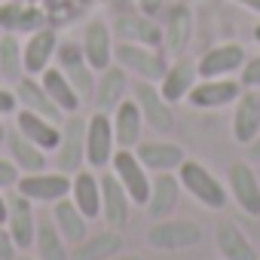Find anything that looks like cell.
Masks as SVG:
<instances>
[{"label":"cell","mask_w":260,"mask_h":260,"mask_svg":"<svg viewBox=\"0 0 260 260\" xmlns=\"http://www.w3.org/2000/svg\"><path fill=\"white\" fill-rule=\"evenodd\" d=\"M196 80H199L196 61L178 58L175 64L166 68V74H162V80H159L156 86H159V92H162V98H166L169 104H181V101H187V95H190V89H193Z\"/></svg>","instance_id":"obj_24"},{"label":"cell","mask_w":260,"mask_h":260,"mask_svg":"<svg viewBox=\"0 0 260 260\" xmlns=\"http://www.w3.org/2000/svg\"><path fill=\"white\" fill-rule=\"evenodd\" d=\"M113 34L125 43H141V46H162V28L153 22V16H119L113 25Z\"/></svg>","instance_id":"obj_28"},{"label":"cell","mask_w":260,"mask_h":260,"mask_svg":"<svg viewBox=\"0 0 260 260\" xmlns=\"http://www.w3.org/2000/svg\"><path fill=\"white\" fill-rule=\"evenodd\" d=\"M13 92H16V98H19V107L34 110V113H40V116H46V119H52V122H61V119H64V113L55 107V101H52L49 92L43 89L40 77H28V74H25L19 83H13Z\"/></svg>","instance_id":"obj_23"},{"label":"cell","mask_w":260,"mask_h":260,"mask_svg":"<svg viewBox=\"0 0 260 260\" xmlns=\"http://www.w3.org/2000/svg\"><path fill=\"white\" fill-rule=\"evenodd\" d=\"M226 190L248 217H260V178L251 162H233L226 169Z\"/></svg>","instance_id":"obj_10"},{"label":"cell","mask_w":260,"mask_h":260,"mask_svg":"<svg viewBox=\"0 0 260 260\" xmlns=\"http://www.w3.org/2000/svg\"><path fill=\"white\" fill-rule=\"evenodd\" d=\"M55 49H58V34H55L49 25L31 31L28 40L22 43V64H25V74H28V77H40V74L52 64Z\"/></svg>","instance_id":"obj_13"},{"label":"cell","mask_w":260,"mask_h":260,"mask_svg":"<svg viewBox=\"0 0 260 260\" xmlns=\"http://www.w3.org/2000/svg\"><path fill=\"white\" fill-rule=\"evenodd\" d=\"M199 242H202V226L184 217H162L153 220V226L147 230V245L156 251H187L196 248Z\"/></svg>","instance_id":"obj_5"},{"label":"cell","mask_w":260,"mask_h":260,"mask_svg":"<svg viewBox=\"0 0 260 260\" xmlns=\"http://www.w3.org/2000/svg\"><path fill=\"white\" fill-rule=\"evenodd\" d=\"M162 7H166V0H138V10H141L144 16H156Z\"/></svg>","instance_id":"obj_40"},{"label":"cell","mask_w":260,"mask_h":260,"mask_svg":"<svg viewBox=\"0 0 260 260\" xmlns=\"http://www.w3.org/2000/svg\"><path fill=\"white\" fill-rule=\"evenodd\" d=\"M239 83H242V89H260V52L254 58H245V64L239 71Z\"/></svg>","instance_id":"obj_36"},{"label":"cell","mask_w":260,"mask_h":260,"mask_svg":"<svg viewBox=\"0 0 260 260\" xmlns=\"http://www.w3.org/2000/svg\"><path fill=\"white\" fill-rule=\"evenodd\" d=\"M7 230L16 242L19 251L34 248V233H37V217H34V202L22 196L19 190H10V214H7Z\"/></svg>","instance_id":"obj_16"},{"label":"cell","mask_w":260,"mask_h":260,"mask_svg":"<svg viewBox=\"0 0 260 260\" xmlns=\"http://www.w3.org/2000/svg\"><path fill=\"white\" fill-rule=\"evenodd\" d=\"M34 251H37V260H71V248H68L64 236L55 230V223L49 217L46 220H37Z\"/></svg>","instance_id":"obj_33"},{"label":"cell","mask_w":260,"mask_h":260,"mask_svg":"<svg viewBox=\"0 0 260 260\" xmlns=\"http://www.w3.org/2000/svg\"><path fill=\"white\" fill-rule=\"evenodd\" d=\"M77 4H83V7H86V4H92V0H77Z\"/></svg>","instance_id":"obj_48"},{"label":"cell","mask_w":260,"mask_h":260,"mask_svg":"<svg viewBox=\"0 0 260 260\" xmlns=\"http://www.w3.org/2000/svg\"><path fill=\"white\" fill-rule=\"evenodd\" d=\"M19 178H22V172H19V166L10 159V156H0V190H16V184H19Z\"/></svg>","instance_id":"obj_37"},{"label":"cell","mask_w":260,"mask_h":260,"mask_svg":"<svg viewBox=\"0 0 260 260\" xmlns=\"http://www.w3.org/2000/svg\"><path fill=\"white\" fill-rule=\"evenodd\" d=\"M110 260H144L141 254H128V251H119V254H113Z\"/></svg>","instance_id":"obj_44"},{"label":"cell","mask_w":260,"mask_h":260,"mask_svg":"<svg viewBox=\"0 0 260 260\" xmlns=\"http://www.w3.org/2000/svg\"><path fill=\"white\" fill-rule=\"evenodd\" d=\"M52 156H55L52 159L55 169L64 175H74L86 166V119L80 113H68L61 119V138Z\"/></svg>","instance_id":"obj_3"},{"label":"cell","mask_w":260,"mask_h":260,"mask_svg":"<svg viewBox=\"0 0 260 260\" xmlns=\"http://www.w3.org/2000/svg\"><path fill=\"white\" fill-rule=\"evenodd\" d=\"M7 135H10V128L4 125V116H0V144H7Z\"/></svg>","instance_id":"obj_45"},{"label":"cell","mask_w":260,"mask_h":260,"mask_svg":"<svg viewBox=\"0 0 260 260\" xmlns=\"http://www.w3.org/2000/svg\"><path fill=\"white\" fill-rule=\"evenodd\" d=\"M25 77L22 64V40L16 34H0V80L19 83Z\"/></svg>","instance_id":"obj_34"},{"label":"cell","mask_w":260,"mask_h":260,"mask_svg":"<svg viewBox=\"0 0 260 260\" xmlns=\"http://www.w3.org/2000/svg\"><path fill=\"white\" fill-rule=\"evenodd\" d=\"M116 153V138H113V122L110 113L95 110L86 119V166L89 169H110V159Z\"/></svg>","instance_id":"obj_8"},{"label":"cell","mask_w":260,"mask_h":260,"mask_svg":"<svg viewBox=\"0 0 260 260\" xmlns=\"http://www.w3.org/2000/svg\"><path fill=\"white\" fill-rule=\"evenodd\" d=\"M245 46L239 43H220V46H211L199 61H196V71L199 77H236L245 64Z\"/></svg>","instance_id":"obj_19"},{"label":"cell","mask_w":260,"mask_h":260,"mask_svg":"<svg viewBox=\"0 0 260 260\" xmlns=\"http://www.w3.org/2000/svg\"><path fill=\"white\" fill-rule=\"evenodd\" d=\"M110 172H113L116 181L125 187V193H128V199H132V205H138V208L147 205L153 178H150V169L135 156V150H122V147H116V153H113V159H110Z\"/></svg>","instance_id":"obj_4"},{"label":"cell","mask_w":260,"mask_h":260,"mask_svg":"<svg viewBox=\"0 0 260 260\" xmlns=\"http://www.w3.org/2000/svg\"><path fill=\"white\" fill-rule=\"evenodd\" d=\"M7 153H10V159L19 166L22 175L49 169V153H46L43 147H37L34 141H28V138L19 132V128H13V132L7 135Z\"/></svg>","instance_id":"obj_29"},{"label":"cell","mask_w":260,"mask_h":260,"mask_svg":"<svg viewBox=\"0 0 260 260\" xmlns=\"http://www.w3.org/2000/svg\"><path fill=\"white\" fill-rule=\"evenodd\" d=\"M214 245L220 251L223 260H260L257 248L251 245V239L242 233L239 223L233 220H220L217 230H214Z\"/></svg>","instance_id":"obj_27"},{"label":"cell","mask_w":260,"mask_h":260,"mask_svg":"<svg viewBox=\"0 0 260 260\" xmlns=\"http://www.w3.org/2000/svg\"><path fill=\"white\" fill-rule=\"evenodd\" d=\"M16 190L22 196H28L31 202H58L64 196H71V175L58 172V169H43V172H31V175H22Z\"/></svg>","instance_id":"obj_9"},{"label":"cell","mask_w":260,"mask_h":260,"mask_svg":"<svg viewBox=\"0 0 260 260\" xmlns=\"http://www.w3.org/2000/svg\"><path fill=\"white\" fill-rule=\"evenodd\" d=\"M40 83H43V89L49 92V98L55 101V107L68 116V113H80V104H83V98L77 95V89L71 86V80L64 77V71L58 68V64H49L43 74H40Z\"/></svg>","instance_id":"obj_31"},{"label":"cell","mask_w":260,"mask_h":260,"mask_svg":"<svg viewBox=\"0 0 260 260\" xmlns=\"http://www.w3.org/2000/svg\"><path fill=\"white\" fill-rule=\"evenodd\" d=\"M16 254H19V248H16V242H13L7 223H0V260H16Z\"/></svg>","instance_id":"obj_38"},{"label":"cell","mask_w":260,"mask_h":260,"mask_svg":"<svg viewBox=\"0 0 260 260\" xmlns=\"http://www.w3.org/2000/svg\"><path fill=\"white\" fill-rule=\"evenodd\" d=\"M22 10H25L22 0H4V4H0V31L4 34H19Z\"/></svg>","instance_id":"obj_35"},{"label":"cell","mask_w":260,"mask_h":260,"mask_svg":"<svg viewBox=\"0 0 260 260\" xmlns=\"http://www.w3.org/2000/svg\"><path fill=\"white\" fill-rule=\"evenodd\" d=\"M113 61L125 71V74H135L138 80H150V83H159L162 74H166V61L162 55L153 49V46H141V43H125L119 40L113 46Z\"/></svg>","instance_id":"obj_6"},{"label":"cell","mask_w":260,"mask_h":260,"mask_svg":"<svg viewBox=\"0 0 260 260\" xmlns=\"http://www.w3.org/2000/svg\"><path fill=\"white\" fill-rule=\"evenodd\" d=\"M71 202L89 220L101 217V181L92 169H80V172L71 175Z\"/></svg>","instance_id":"obj_25"},{"label":"cell","mask_w":260,"mask_h":260,"mask_svg":"<svg viewBox=\"0 0 260 260\" xmlns=\"http://www.w3.org/2000/svg\"><path fill=\"white\" fill-rule=\"evenodd\" d=\"M128 92H132V101L138 104V110L144 116V125L150 128V132L172 135V128H175V104H169L162 98L159 86L150 83V80H138Z\"/></svg>","instance_id":"obj_2"},{"label":"cell","mask_w":260,"mask_h":260,"mask_svg":"<svg viewBox=\"0 0 260 260\" xmlns=\"http://www.w3.org/2000/svg\"><path fill=\"white\" fill-rule=\"evenodd\" d=\"M7 214H10V193L0 190V223H7Z\"/></svg>","instance_id":"obj_42"},{"label":"cell","mask_w":260,"mask_h":260,"mask_svg":"<svg viewBox=\"0 0 260 260\" xmlns=\"http://www.w3.org/2000/svg\"><path fill=\"white\" fill-rule=\"evenodd\" d=\"M239 7H245V10H251V13H257L260 16V0H236Z\"/></svg>","instance_id":"obj_43"},{"label":"cell","mask_w":260,"mask_h":260,"mask_svg":"<svg viewBox=\"0 0 260 260\" xmlns=\"http://www.w3.org/2000/svg\"><path fill=\"white\" fill-rule=\"evenodd\" d=\"M16 110H19V98H16V92L7 89V86H0V116L16 113Z\"/></svg>","instance_id":"obj_39"},{"label":"cell","mask_w":260,"mask_h":260,"mask_svg":"<svg viewBox=\"0 0 260 260\" xmlns=\"http://www.w3.org/2000/svg\"><path fill=\"white\" fill-rule=\"evenodd\" d=\"M0 4H4V0H0Z\"/></svg>","instance_id":"obj_51"},{"label":"cell","mask_w":260,"mask_h":260,"mask_svg":"<svg viewBox=\"0 0 260 260\" xmlns=\"http://www.w3.org/2000/svg\"><path fill=\"white\" fill-rule=\"evenodd\" d=\"M46 4H58V0H46Z\"/></svg>","instance_id":"obj_49"},{"label":"cell","mask_w":260,"mask_h":260,"mask_svg":"<svg viewBox=\"0 0 260 260\" xmlns=\"http://www.w3.org/2000/svg\"><path fill=\"white\" fill-rule=\"evenodd\" d=\"M110 122H113V138L116 147L122 150H135L144 141V116L138 110V104L132 98H122L113 110H110Z\"/></svg>","instance_id":"obj_14"},{"label":"cell","mask_w":260,"mask_h":260,"mask_svg":"<svg viewBox=\"0 0 260 260\" xmlns=\"http://www.w3.org/2000/svg\"><path fill=\"white\" fill-rule=\"evenodd\" d=\"M119 251H122V233L107 226L95 236L89 233L86 239H80L71 251V260H110Z\"/></svg>","instance_id":"obj_30"},{"label":"cell","mask_w":260,"mask_h":260,"mask_svg":"<svg viewBox=\"0 0 260 260\" xmlns=\"http://www.w3.org/2000/svg\"><path fill=\"white\" fill-rule=\"evenodd\" d=\"M181 202V181L175 172H159L150 184V196H147V217L153 220H162V217H172L175 208Z\"/></svg>","instance_id":"obj_22"},{"label":"cell","mask_w":260,"mask_h":260,"mask_svg":"<svg viewBox=\"0 0 260 260\" xmlns=\"http://www.w3.org/2000/svg\"><path fill=\"white\" fill-rule=\"evenodd\" d=\"M13 116H16V128H19L28 141H34V144L43 147L46 153H52V150L58 147L61 122H52V119H46V116H40V113H34V110H25V107H19Z\"/></svg>","instance_id":"obj_20"},{"label":"cell","mask_w":260,"mask_h":260,"mask_svg":"<svg viewBox=\"0 0 260 260\" xmlns=\"http://www.w3.org/2000/svg\"><path fill=\"white\" fill-rule=\"evenodd\" d=\"M52 223H55V230L64 236L68 245H77L80 239L89 236V217L71 202V196L52 202Z\"/></svg>","instance_id":"obj_32"},{"label":"cell","mask_w":260,"mask_h":260,"mask_svg":"<svg viewBox=\"0 0 260 260\" xmlns=\"http://www.w3.org/2000/svg\"><path fill=\"white\" fill-rule=\"evenodd\" d=\"M242 95V83L233 77H199L187 95V104L196 110H220L233 107Z\"/></svg>","instance_id":"obj_7"},{"label":"cell","mask_w":260,"mask_h":260,"mask_svg":"<svg viewBox=\"0 0 260 260\" xmlns=\"http://www.w3.org/2000/svg\"><path fill=\"white\" fill-rule=\"evenodd\" d=\"M190 34H193V16L184 4H175L162 25V49L175 58L184 55V49L190 46Z\"/></svg>","instance_id":"obj_26"},{"label":"cell","mask_w":260,"mask_h":260,"mask_svg":"<svg viewBox=\"0 0 260 260\" xmlns=\"http://www.w3.org/2000/svg\"><path fill=\"white\" fill-rule=\"evenodd\" d=\"M101 220L110 230H125L128 217H132V199H128L125 187L116 181L113 172H104L101 178Z\"/></svg>","instance_id":"obj_12"},{"label":"cell","mask_w":260,"mask_h":260,"mask_svg":"<svg viewBox=\"0 0 260 260\" xmlns=\"http://www.w3.org/2000/svg\"><path fill=\"white\" fill-rule=\"evenodd\" d=\"M248 162H257L260 166V135L248 144Z\"/></svg>","instance_id":"obj_41"},{"label":"cell","mask_w":260,"mask_h":260,"mask_svg":"<svg viewBox=\"0 0 260 260\" xmlns=\"http://www.w3.org/2000/svg\"><path fill=\"white\" fill-rule=\"evenodd\" d=\"M16 260H37V257H28V254H16Z\"/></svg>","instance_id":"obj_47"},{"label":"cell","mask_w":260,"mask_h":260,"mask_svg":"<svg viewBox=\"0 0 260 260\" xmlns=\"http://www.w3.org/2000/svg\"><path fill=\"white\" fill-rule=\"evenodd\" d=\"M55 61H58V68L64 71V77L71 80V86L77 89V95H80L83 101H92V92H95V71L89 68V61H86V55H83V46H80V43H58Z\"/></svg>","instance_id":"obj_11"},{"label":"cell","mask_w":260,"mask_h":260,"mask_svg":"<svg viewBox=\"0 0 260 260\" xmlns=\"http://www.w3.org/2000/svg\"><path fill=\"white\" fill-rule=\"evenodd\" d=\"M254 40H257V43H260V22H257V25H254Z\"/></svg>","instance_id":"obj_46"},{"label":"cell","mask_w":260,"mask_h":260,"mask_svg":"<svg viewBox=\"0 0 260 260\" xmlns=\"http://www.w3.org/2000/svg\"><path fill=\"white\" fill-rule=\"evenodd\" d=\"M101 4H110V0H101Z\"/></svg>","instance_id":"obj_50"},{"label":"cell","mask_w":260,"mask_h":260,"mask_svg":"<svg viewBox=\"0 0 260 260\" xmlns=\"http://www.w3.org/2000/svg\"><path fill=\"white\" fill-rule=\"evenodd\" d=\"M128 74L119 68V64H110V68H104V71H98V77H95V92H92V104H95V110H101V113H110L122 98H128Z\"/></svg>","instance_id":"obj_18"},{"label":"cell","mask_w":260,"mask_h":260,"mask_svg":"<svg viewBox=\"0 0 260 260\" xmlns=\"http://www.w3.org/2000/svg\"><path fill=\"white\" fill-rule=\"evenodd\" d=\"M175 175H178V181H181V190H187L199 205H205V208H211V211H223V208H226V202H230L226 184H220V178H214L202 162L184 159Z\"/></svg>","instance_id":"obj_1"},{"label":"cell","mask_w":260,"mask_h":260,"mask_svg":"<svg viewBox=\"0 0 260 260\" xmlns=\"http://www.w3.org/2000/svg\"><path fill=\"white\" fill-rule=\"evenodd\" d=\"M260 135V92L242 89V95L233 104V141L248 147Z\"/></svg>","instance_id":"obj_15"},{"label":"cell","mask_w":260,"mask_h":260,"mask_svg":"<svg viewBox=\"0 0 260 260\" xmlns=\"http://www.w3.org/2000/svg\"><path fill=\"white\" fill-rule=\"evenodd\" d=\"M80 46H83V55H86V61H89V68H92L95 74L113 64V46H116V43H113V31H110L101 19H92V22L83 28Z\"/></svg>","instance_id":"obj_17"},{"label":"cell","mask_w":260,"mask_h":260,"mask_svg":"<svg viewBox=\"0 0 260 260\" xmlns=\"http://www.w3.org/2000/svg\"><path fill=\"white\" fill-rule=\"evenodd\" d=\"M135 156L150 169V172H178V166L187 159L184 147L175 144V141H162V138H144L138 147H135Z\"/></svg>","instance_id":"obj_21"}]
</instances>
